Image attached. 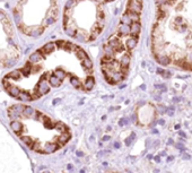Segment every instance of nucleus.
I'll return each instance as SVG.
<instances>
[{"label":"nucleus","instance_id":"f257e3e1","mask_svg":"<svg viewBox=\"0 0 192 173\" xmlns=\"http://www.w3.org/2000/svg\"><path fill=\"white\" fill-rule=\"evenodd\" d=\"M22 50L11 18L0 8V67H14L20 59Z\"/></svg>","mask_w":192,"mask_h":173},{"label":"nucleus","instance_id":"f03ea898","mask_svg":"<svg viewBox=\"0 0 192 173\" xmlns=\"http://www.w3.org/2000/svg\"><path fill=\"white\" fill-rule=\"evenodd\" d=\"M107 44L115 50L116 53H118V52H124L125 51L119 37H112V39H110V40L107 41Z\"/></svg>","mask_w":192,"mask_h":173},{"label":"nucleus","instance_id":"7ed1b4c3","mask_svg":"<svg viewBox=\"0 0 192 173\" xmlns=\"http://www.w3.org/2000/svg\"><path fill=\"white\" fill-rule=\"evenodd\" d=\"M143 10V5L137 0H130L128 4V11H132V13L140 14Z\"/></svg>","mask_w":192,"mask_h":173},{"label":"nucleus","instance_id":"20e7f679","mask_svg":"<svg viewBox=\"0 0 192 173\" xmlns=\"http://www.w3.org/2000/svg\"><path fill=\"white\" fill-rule=\"evenodd\" d=\"M81 66L83 68L85 69V71L87 74H90V72H93V61H92V59L88 57H86L85 59H83L80 61Z\"/></svg>","mask_w":192,"mask_h":173},{"label":"nucleus","instance_id":"39448f33","mask_svg":"<svg viewBox=\"0 0 192 173\" xmlns=\"http://www.w3.org/2000/svg\"><path fill=\"white\" fill-rule=\"evenodd\" d=\"M141 25L139 22H132L130 25V35L134 37H138V34L140 33Z\"/></svg>","mask_w":192,"mask_h":173},{"label":"nucleus","instance_id":"423d86ee","mask_svg":"<svg viewBox=\"0 0 192 173\" xmlns=\"http://www.w3.org/2000/svg\"><path fill=\"white\" fill-rule=\"evenodd\" d=\"M103 56L109 58H115L116 51L106 43V44L104 45V48H103Z\"/></svg>","mask_w":192,"mask_h":173},{"label":"nucleus","instance_id":"0eeeda50","mask_svg":"<svg viewBox=\"0 0 192 173\" xmlns=\"http://www.w3.org/2000/svg\"><path fill=\"white\" fill-rule=\"evenodd\" d=\"M118 35L120 36H127L130 35V25H127V24H121L119 28H118Z\"/></svg>","mask_w":192,"mask_h":173},{"label":"nucleus","instance_id":"6e6552de","mask_svg":"<svg viewBox=\"0 0 192 173\" xmlns=\"http://www.w3.org/2000/svg\"><path fill=\"white\" fill-rule=\"evenodd\" d=\"M70 84L77 89H83L84 88V84L81 83L80 78H78L77 76H70Z\"/></svg>","mask_w":192,"mask_h":173},{"label":"nucleus","instance_id":"1a4fd4ad","mask_svg":"<svg viewBox=\"0 0 192 173\" xmlns=\"http://www.w3.org/2000/svg\"><path fill=\"white\" fill-rule=\"evenodd\" d=\"M95 85V79L93 76H88L84 82V89L85 91H92Z\"/></svg>","mask_w":192,"mask_h":173},{"label":"nucleus","instance_id":"9d476101","mask_svg":"<svg viewBox=\"0 0 192 173\" xmlns=\"http://www.w3.org/2000/svg\"><path fill=\"white\" fill-rule=\"evenodd\" d=\"M125 75H127V74H124L122 70L115 71V72L113 74V76H112V79H113V82H114V85L118 84V83H120V82H122V80L124 79Z\"/></svg>","mask_w":192,"mask_h":173},{"label":"nucleus","instance_id":"9b49d317","mask_svg":"<svg viewBox=\"0 0 192 173\" xmlns=\"http://www.w3.org/2000/svg\"><path fill=\"white\" fill-rule=\"evenodd\" d=\"M137 44H138V37H134V36H131L130 39H128L127 40V42H125V46H127V49L128 50H134L136 46H137Z\"/></svg>","mask_w":192,"mask_h":173},{"label":"nucleus","instance_id":"f8f14e48","mask_svg":"<svg viewBox=\"0 0 192 173\" xmlns=\"http://www.w3.org/2000/svg\"><path fill=\"white\" fill-rule=\"evenodd\" d=\"M156 61L158 62L161 66L166 67L172 62V59H171V57H168V56H162V57L159 58H156Z\"/></svg>","mask_w":192,"mask_h":173},{"label":"nucleus","instance_id":"ddd939ff","mask_svg":"<svg viewBox=\"0 0 192 173\" xmlns=\"http://www.w3.org/2000/svg\"><path fill=\"white\" fill-rule=\"evenodd\" d=\"M120 63L122 68H129L130 63V54L128 52H125L122 57L120 58Z\"/></svg>","mask_w":192,"mask_h":173},{"label":"nucleus","instance_id":"4468645a","mask_svg":"<svg viewBox=\"0 0 192 173\" xmlns=\"http://www.w3.org/2000/svg\"><path fill=\"white\" fill-rule=\"evenodd\" d=\"M131 18H130V15H129V11L127 10V13H124L122 15V17H121V24H127V25H131Z\"/></svg>","mask_w":192,"mask_h":173},{"label":"nucleus","instance_id":"2eb2a0df","mask_svg":"<svg viewBox=\"0 0 192 173\" xmlns=\"http://www.w3.org/2000/svg\"><path fill=\"white\" fill-rule=\"evenodd\" d=\"M75 54H76V57L78 58L80 61L83 60V59H85V58L87 57V54H86L85 51L81 49V48H79V46H77L76 51H75Z\"/></svg>","mask_w":192,"mask_h":173},{"label":"nucleus","instance_id":"dca6fc26","mask_svg":"<svg viewBox=\"0 0 192 173\" xmlns=\"http://www.w3.org/2000/svg\"><path fill=\"white\" fill-rule=\"evenodd\" d=\"M129 15H130V18H131L132 22H140V14L129 11Z\"/></svg>","mask_w":192,"mask_h":173},{"label":"nucleus","instance_id":"f3484780","mask_svg":"<svg viewBox=\"0 0 192 173\" xmlns=\"http://www.w3.org/2000/svg\"><path fill=\"white\" fill-rule=\"evenodd\" d=\"M134 137H136V135H134V133H131V136H130L129 138H127V139H125V145H127V146H130V145H131V143L134 142Z\"/></svg>","mask_w":192,"mask_h":173},{"label":"nucleus","instance_id":"a211bd4d","mask_svg":"<svg viewBox=\"0 0 192 173\" xmlns=\"http://www.w3.org/2000/svg\"><path fill=\"white\" fill-rule=\"evenodd\" d=\"M157 110L159 111V113H166V112H167V107H163V105H158Z\"/></svg>","mask_w":192,"mask_h":173},{"label":"nucleus","instance_id":"6ab92c4d","mask_svg":"<svg viewBox=\"0 0 192 173\" xmlns=\"http://www.w3.org/2000/svg\"><path fill=\"white\" fill-rule=\"evenodd\" d=\"M129 122V118H122V119L119 121V124L120 126H124V124H127Z\"/></svg>","mask_w":192,"mask_h":173},{"label":"nucleus","instance_id":"aec40b11","mask_svg":"<svg viewBox=\"0 0 192 173\" xmlns=\"http://www.w3.org/2000/svg\"><path fill=\"white\" fill-rule=\"evenodd\" d=\"M155 88L161 89V91H166V86L165 85H155Z\"/></svg>","mask_w":192,"mask_h":173},{"label":"nucleus","instance_id":"412c9836","mask_svg":"<svg viewBox=\"0 0 192 173\" xmlns=\"http://www.w3.org/2000/svg\"><path fill=\"white\" fill-rule=\"evenodd\" d=\"M173 113H174V107H170V109H167V114L173 115Z\"/></svg>","mask_w":192,"mask_h":173},{"label":"nucleus","instance_id":"4be33fe9","mask_svg":"<svg viewBox=\"0 0 192 173\" xmlns=\"http://www.w3.org/2000/svg\"><path fill=\"white\" fill-rule=\"evenodd\" d=\"M110 139H111L110 136H104V137H103V140H104V142H107V140H110Z\"/></svg>","mask_w":192,"mask_h":173},{"label":"nucleus","instance_id":"5701e85b","mask_svg":"<svg viewBox=\"0 0 192 173\" xmlns=\"http://www.w3.org/2000/svg\"><path fill=\"white\" fill-rule=\"evenodd\" d=\"M120 143H118V142H115L114 143V147H115V148H120Z\"/></svg>","mask_w":192,"mask_h":173},{"label":"nucleus","instance_id":"b1692460","mask_svg":"<svg viewBox=\"0 0 192 173\" xmlns=\"http://www.w3.org/2000/svg\"><path fill=\"white\" fill-rule=\"evenodd\" d=\"M77 156L81 157V156H84V153H83V152H77Z\"/></svg>","mask_w":192,"mask_h":173},{"label":"nucleus","instance_id":"393cba45","mask_svg":"<svg viewBox=\"0 0 192 173\" xmlns=\"http://www.w3.org/2000/svg\"><path fill=\"white\" fill-rule=\"evenodd\" d=\"M172 160H174V156H168V159H167V161H168V162H171Z\"/></svg>","mask_w":192,"mask_h":173},{"label":"nucleus","instance_id":"a878e982","mask_svg":"<svg viewBox=\"0 0 192 173\" xmlns=\"http://www.w3.org/2000/svg\"><path fill=\"white\" fill-rule=\"evenodd\" d=\"M155 161H156L157 163H159V161H161L159 160V156H155Z\"/></svg>","mask_w":192,"mask_h":173},{"label":"nucleus","instance_id":"bb28decb","mask_svg":"<svg viewBox=\"0 0 192 173\" xmlns=\"http://www.w3.org/2000/svg\"><path fill=\"white\" fill-rule=\"evenodd\" d=\"M158 123H159V124H164V123H165V121H164V120H159V121H158Z\"/></svg>","mask_w":192,"mask_h":173},{"label":"nucleus","instance_id":"cd10ccee","mask_svg":"<svg viewBox=\"0 0 192 173\" xmlns=\"http://www.w3.org/2000/svg\"><path fill=\"white\" fill-rule=\"evenodd\" d=\"M180 136H183V137H185V133H183V131H180Z\"/></svg>","mask_w":192,"mask_h":173},{"label":"nucleus","instance_id":"c85d7f7f","mask_svg":"<svg viewBox=\"0 0 192 173\" xmlns=\"http://www.w3.org/2000/svg\"><path fill=\"white\" fill-rule=\"evenodd\" d=\"M159 155H161V156H165L166 153H165V152H161V154H159Z\"/></svg>","mask_w":192,"mask_h":173},{"label":"nucleus","instance_id":"c756f323","mask_svg":"<svg viewBox=\"0 0 192 173\" xmlns=\"http://www.w3.org/2000/svg\"><path fill=\"white\" fill-rule=\"evenodd\" d=\"M59 101H60V100H59V98H57V100H54V101H53V103L55 104V103H58Z\"/></svg>","mask_w":192,"mask_h":173},{"label":"nucleus","instance_id":"7c9ffc66","mask_svg":"<svg viewBox=\"0 0 192 173\" xmlns=\"http://www.w3.org/2000/svg\"><path fill=\"white\" fill-rule=\"evenodd\" d=\"M68 169H69V170H71V169H72V165H71V164H69V165H68Z\"/></svg>","mask_w":192,"mask_h":173},{"label":"nucleus","instance_id":"2f4dec72","mask_svg":"<svg viewBox=\"0 0 192 173\" xmlns=\"http://www.w3.org/2000/svg\"><path fill=\"white\" fill-rule=\"evenodd\" d=\"M80 173H85V170H80Z\"/></svg>","mask_w":192,"mask_h":173},{"label":"nucleus","instance_id":"473e14b6","mask_svg":"<svg viewBox=\"0 0 192 173\" xmlns=\"http://www.w3.org/2000/svg\"><path fill=\"white\" fill-rule=\"evenodd\" d=\"M107 173H116V172H114V171H113V172H107Z\"/></svg>","mask_w":192,"mask_h":173}]
</instances>
